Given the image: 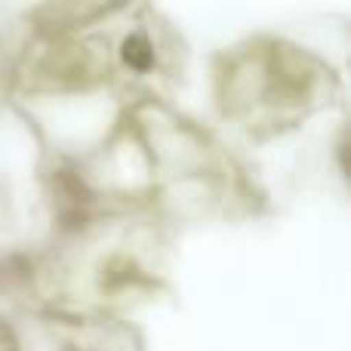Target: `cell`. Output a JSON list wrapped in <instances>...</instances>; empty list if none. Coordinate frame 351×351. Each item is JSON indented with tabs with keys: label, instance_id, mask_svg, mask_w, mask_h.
I'll return each mask as SVG.
<instances>
[{
	"label": "cell",
	"instance_id": "cell-1",
	"mask_svg": "<svg viewBox=\"0 0 351 351\" xmlns=\"http://www.w3.org/2000/svg\"><path fill=\"white\" fill-rule=\"evenodd\" d=\"M123 59H127V65L136 68V71H148L152 62H154V53H152V47H148L145 37L136 34L123 43Z\"/></svg>",
	"mask_w": 351,
	"mask_h": 351
}]
</instances>
